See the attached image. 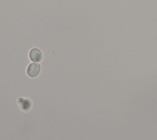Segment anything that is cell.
Instances as JSON below:
<instances>
[{
  "label": "cell",
  "instance_id": "obj_1",
  "mask_svg": "<svg viewBox=\"0 0 157 140\" xmlns=\"http://www.w3.org/2000/svg\"><path fill=\"white\" fill-rule=\"evenodd\" d=\"M40 70V66L37 63H31L27 68V74L30 77H36Z\"/></svg>",
  "mask_w": 157,
  "mask_h": 140
},
{
  "label": "cell",
  "instance_id": "obj_2",
  "mask_svg": "<svg viewBox=\"0 0 157 140\" xmlns=\"http://www.w3.org/2000/svg\"><path fill=\"white\" fill-rule=\"evenodd\" d=\"M29 58L31 61L35 62L40 61L42 59V54L40 50L37 48L32 49L29 54Z\"/></svg>",
  "mask_w": 157,
  "mask_h": 140
}]
</instances>
